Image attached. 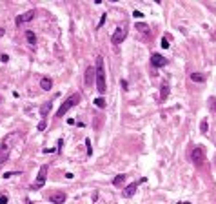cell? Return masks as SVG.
<instances>
[{
  "label": "cell",
  "instance_id": "1",
  "mask_svg": "<svg viewBox=\"0 0 216 204\" xmlns=\"http://www.w3.org/2000/svg\"><path fill=\"white\" fill-rule=\"evenodd\" d=\"M95 80H96L98 93H102V95H104L107 86H105V69H104V58H102V57L96 58V75H95Z\"/></svg>",
  "mask_w": 216,
  "mask_h": 204
},
{
  "label": "cell",
  "instance_id": "2",
  "mask_svg": "<svg viewBox=\"0 0 216 204\" xmlns=\"http://www.w3.org/2000/svg\"><path fill=\"white\" fill-rule=\"evenodd\" d=\"M80 100H82L80 93H73V95H71L69 98H67V100L64 102L60 108H58V111H56V117H64V115H66V113L69 111L71 108H75V106H76V104L80 102Z\"/></svg>",
  "mask_w": 216,
  "mask_h": 204
},
{
  "label": "cell",
  "instance_id": "3",
  "mask_svg": "<svg viewBox=\"0 0 216 204\" xmlns=\"http://www.w3.org/2000/svg\"><path fill=\"white\" fill-rule=\"evenodd\" d=\"M191 161L194 162L196 168H202L203 162H205V150L203 146H194L193 151H191Z\"/></svg>",
  "mask_w": 216,
  "mask_h": 204
},
{
  "label": "cell",
  "instance_id": "4",
  "mask_svg": "<svg viewBox=\"0 0 216 204\" xmlns=\"http://www.w3.org/2000/svg\"><path fill=\"white\" fill-rule=\"evenodd\" d=\"M47 170L49 168L44 164V166H40V171H38V177H36V181H35V184H33V188L35 190H40V188L46 184V179H47Z\"/></svg>",
  "mask_w": 216,
  "mask_h": 204
},
{
  "label": "cell",
  "instance_id": "5",
  "mask_svg": "<svg viewBox=\"0 0 216 204\" xmlns=\"http://www.w3.org/2000/svg\"><path fill=\"white\" fill-rule=\"evenodd\" d=\"M125 37H127V29L125 27H116V31L113 33V37H111V42L115 44V46H118V44H122L125 40Z\"/></svg>",
  "mask_w": 216,
  "mask_h": 204
},
{
  "label": "cell",
  "instance_id": "6",
  "mask_svg": "<svg viewBox=\"0 0 216 204\" xmlns=\"http://www.w3.org/2000/svg\"><path fill=\"white\" fill-rule=\"evenodd\" d=\"M35 15H36L35 9H29L27 13H24V15H20V17H17V26H22V24H26V22H31L33 18H35Z\"/></svg>",
  "mask_w": 216,
  "mask_h": 204
},
{
  "label": "cell",
  "instance_id": "7",
  "mask_svg": "<svg viewBox=\"0 0 216 204\" xmlns=\"http://www.w3.org/2000/svg\"><path fill=\"white\" fill-rule=\"evenodd\" d=\"M151 64H153L154 68H164L165 64H167V58L162 57L160 53H153L151 55Z\"/></svg>",
  "mask_w": 216,
  "mask_h": 204
},
{
  "label": "cell",
  "instance_id": "8",
  "mask_svg": "<svg viewBox=\"0 0 216 204\" xmlns=\"http://www.w3.org/2000/svg\"><path fill=\"white\" fill-rule=\"evenodd\" d=\"M9 151H11V146L7 144V140H4V144L0 146V164H4L9 159Z\"/></svg>",
  "mask_w": 216,
  "mask_h": 204
},
{
  "label": "cell",
  "instance_id": "9",
  "mask_svg": "<svg viewBox=\"0 0 216 204\" xmlns=\"http://www.w3.org/2000/svg\"><path fill=\"white\" fill-rule=\"evenodd\" d=\"M95 75H96V69H95V68H87V69H85V78H84V82H85L87 88H91L93 84H95Z\"/></svg>",
  "mask_w": 216,
  "mask_h": 204
},
{
  "label": "cell",
  "instance_id": "10",
  "mask_svg": "<svg viewBox=\"0 0 216 204\" xmlns=\"http://www.w3.org/2000/svg\"><path fill=\"white\" fill-rule=\"evenodd\" d=\"M136 188H138V182H131L127 188H124V191H122V197H124V199H131V197L136 193Z\"/></svg>",
  "mask_w": 216,
  "mask_h": 204
},
{
  "label": "cell",
  "instance_id": "11",
  "mask_svg": "<svg viewBox=\"0 0 216 204\" xmlns=\"http://www.w3.org/2000/svg\"><path fill=\"white\" fill-rule=\"evenodd\" d=\"M66 191H55V193H51V202L53 204H64L66 202Z\"/></svg>",
  "mask_w": 216,
  "mask_h": 204
},
{
  "label": "cell",
  "instance_id": "12",
  "mask_svg": "<svg viewBox=\"0 0 216 204\" xmlns=\"http://www.w3.org/2000/svg\"><path fill=\"white\" fill-rule=\"evenodd\" d=\"M40 88L46 89V91H49V89L53 88V80H51L49 77H42V78H40Z\"/></svg>",
  "mask_w": 216,
  "mask_h": 204
},
{
  "label": "cell",
  "instance_id": "13",
  "mask_svg": "<svg viewBox=\"0 0 216 204\" xmlns=\"http://www.w3.org/2000/svg\"><path fill=\"white\" fill-rule=\"evenodd\" d=\"M51 104H53V102H44L42 106H40V115H42L44 118H46V117H47V113L51 111Z\"/></svg>",
  "mask_w": 216,
  "mask_h": 204
},
{
  "label": "cell",
  "instance_id": "14",
  "mask_svg": "<svg viewBox=\"0 0 216 204\" xmlns=\"http://www.w3.org/2000/svg\"><path fill=\"white\" fill-rule=\"evenodd\" d=\"M191 80L193 82H205V75H202V73H191Z\"/></svg>",
  "mask_w": 216,
  "mask_h": 204
},
{
  "label": "cell",
  "instance_id": "15",
  "mask_svg": "<svg viewBox=\"0 0 216 204\" xmlns=\"http://www.w3.org/2000/svg\"><path fill=\"white\" fill-rule=\"evenodd\" d=\"M26 38H27V42L31 44V46H36V35L33 31H26Z\"/></svg>",
  "mask_w": 216,
  "mask_h": 204
},
{
  "label": "cell",
  "instance_id": "16",
  "mask_svg": "<svg viewBox=\"0 0 216 204\" xmlns=\"http://www.w3.org/2000/svg\"><path fill=\"white\" fill-rule=\"evenodd\" d=\"M169 95V86L167 84H162V89H160V100H165Z\"/></svg>",
  "mask_w": 216,
  "mask_h": 204
},
{
  "label": "cell",
  "instance_id": "17",
  "mask_svg": "<svg viewBox=\"0 0 216 204\" xmlns=\"http://www.w3.org/2000/svg\"><path fill=\"white\" fill-rule=\"evenodd\" d=\"M124 181H125V175H124V173H120V175H116L115 179H113V186H120Z\"/></svg>",
  "mask_w": 216,
  "mask_h": 204
},
{
  "label": "cell",
  "instance_id": "18",
  "mask_svg": "<svg viewBox=\"0 0 216 204\" xmlns=\"http://www.w3.org/2000/svg\"><path fill=\"white\" fill-rule=\"evenodd\" d=\"M169 46H171V37H169V35H164V38H162V47L167 49Z\"/></svg>",
  "mask_w": 216,
  "mask_h": 204
},
{
  "label": "cell",
  "instance_id": "19",
  "mask_svg": "<svg viewBox=\"0 0 216 204\" xmlns=\"http://www.w3.org/2000/svg\"><path fill=\"white\" fill-rule=\"evenodd\" d=\"M209 109H211V113H214V115H216V98L214 97L209 98Z\"/></svg>",
  "mask_w": 216,
  "mask_h": 204
},
{
  "label": "cell",
  "instance_id": "20",
  "mask_svg": "<svg viewBox=\"0 0 216 204\" xmlns=\"http://www.w3.org/2000/svg\"><path fill=\"white\" fill-rule=\"evenodd\" d=\"M95 106L100 108V109H104V108H105V100H104L102 97H98V98H95Z\"/></svg>",
  "mask_w": 216,
  "mask_h": 204
},
{
  "label": "cell",
  "instance_id": "21",
  "mask_svg": "<svg viewBox=\"0 0 216 204\" xmlns=\"http://www.w3.org/2000/svg\"><path fill=\"white\" fill-rule=\"evenodd\" d=\"M85 146H87V157L93 155V146H91V138H85Z\"/></svg>",
  "mask_w": 216,
  "mask_h": 204
},
{
  "label": "cell",
  "instance_id": "22",
  "mask_svg": "<svg viewBox=\"0 0 216 204\" xmlns=\"http://www.w3.org/2000/svg\"><path fill=\"white\" fill-rule=\"evenodd\" d=\"M46 126H47V122H46V118H42L40 122H38V126H36V129L38 131H44V129H46Z\"/></svg>",
  "mask_w": 216,
  "mask_h": 204
},
{
  "label": "cell",
  "instance_id": "23",
  "mask_svg": "<svg viewBox=\"0 0 216 204\" xmlns=\"http://www.w3.org/2000/svg\"><path fill=\"white\" fill-rule=\"evenodd\" d=\"M200 129H202V133H207L209 131V126H207V120H202V124H200Z\"/></svg>",
  "mask_w": 216,
  "mask_h": 204
},
{
  "label": "cell",
  "instance_id": "24",
  "mask_svg": "<svg viewBox=\"0 0 216 204\" xmlns=\"http://www.w3.org/2000/svg\"><path fill=\"white\" fill-rule=\"evenodd\" d=\"M136 29L142 31V33H147V31H149V27H147L145 24H136Z\"/></svg>",
  "mask_w": 216,
  "mask_h": 204
},
{
  "label": "cell",
  "instance_id": "25",
  "mask_svg": "<svg viewBox=\"0 0 216 204\" xmlns=\"http://www.w3.org/2000/svg\"><path fill=\"white\" fill-rule=\"evenodd\" d=\"M13 175H20L18 171H7V173H4V179H7V177H13Z\"/></svg>",
  "mask_w": 216,
  "mask_h": 204
},
{
  "label": "cell",
  "instance_id": "26",
  "mask_svg": "<svg viewBox=\"0 0 216 204\" xmlns=\"http://www.w3.org/2000/svg\"><path fill=\"white\" fill-rule=\"evenodd\" d=\"M104 22H105V13H104V15L100 17V22H98V27H102V26H104Z\"/></svg>",
  "mask_w": 216,
  "mask_h": 204
},
{
  "label": "cell",
  "instance_id": "27",
  "mask_svg": "<svg viewBox=\"0 0 216 204\" xmlns=\"http://www.w3.org/2000/svg\"><path fill=\"white\" fill-rule=\"evenodd\" d=\"M133 17H135V18H144V13H140V11H135V13H133Z\"/></svg>",
  "mask_w": 216,
  "mask_h": 204
},
{
  "label": "cell",
  "instance_id": "28",
  "mask_svg": "<svg viewBox=\"0 0 216 204\" xmlns=\"http://www.w3.org/2000/svg\"><path fill=\"white\" fill-rule=\"evenodd\" d=\"M0 60H2V62H7V60H9V55H6V53H4L2 57H0Z\"/></svg>",
  "mask_w": 216,
  "mask_h": 204
},
{
  "label": "cell",
  "instance_id": "29",
  "mask_svg": "<svg viewBox=\"0 0 216 204\" xmlns=\"http://www.w3.org/2000/svg\"><path fill=\"white\" fill-rule=\"evenodd\" d=\"M0 204H7V197H6V195L0 197Z\"/></svg>",
  "mask_w": 216,
  "mask_h": 204
},
{
  "label": "cell",
  "instance_id": "30",
  "mask_svg": "<svg viewBox=\"0 0 216 204\" xmlns=\"http://www.w3.org/2000/svg\"><path fill=\"white\" fill-rule=\"evenodd\" d=\"M4 33H6V29H2V27H0V37H4Z\"/></svg>",
  "mask_w": 216,
  "mask_h": 204
},
{
  "label": "cell",
  "instance_id": "31",
  "mask_svg": "<svg viewBox=\"0 0 216 204\" xmlns=\"http://www.w3.org/2000/svg\"><path fill=\"white\" fill-rule=\"evenodd\" d=\"M180 204H191V202H180Z\"/></svg>",
  "mask_w": 216,
  "mask_h": 204
},
{
  "label": "cell",
  "instance_id": "32",
  "mask_svg": "<svg viewBox=\"0 0 216 204\" xmlns=\"http://www.w3.org/2000/svg\"><path fill=\"white\" fill-rule=\"evenodd\" d=\"M27 204H33V202H27Z\"/></svg>",
  "mask_w": 216,
  "mask_h": 204
}]
</instances>
